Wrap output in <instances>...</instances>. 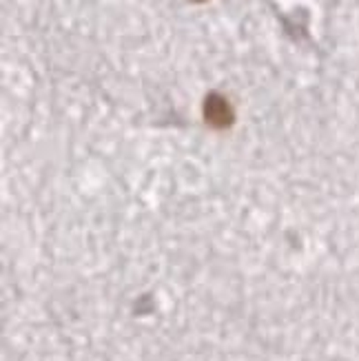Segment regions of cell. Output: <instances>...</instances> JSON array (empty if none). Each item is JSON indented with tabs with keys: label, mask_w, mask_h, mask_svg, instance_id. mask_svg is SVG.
<instances>
[{
	"label": "cell",
	"mask_w": 359,
	"mask_h": 361,
	"mask_svg": "<svg viewBox=\"0 0 359 361\" xmlns=\"http://www.w3.org/2000/svg\"><path fill=\"white\" fill-rule=\"evenodd\" d=\"M205 118L213 127H226V124L233 122V111L229 102L222 96H209V100L205 102Z\"/></svg>",
	"instance_id": "cell-1"
}]
</instances>
